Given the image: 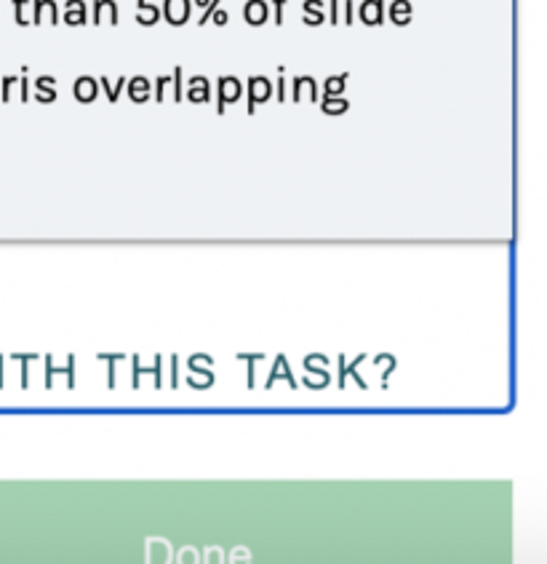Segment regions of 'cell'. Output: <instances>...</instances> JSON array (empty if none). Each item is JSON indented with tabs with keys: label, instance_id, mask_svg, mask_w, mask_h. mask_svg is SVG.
Listing matches in <instances>:
<instances>
[{
	"label": "cell",
	"instance_id": "cell-24",
	"mask_svg": "<svg viewBox=\"0 0 547 564\" xmlns=\"http://www.w3.org/2000/svg\"><path fill=\"white\" fill-rule=\"evenodd\" d=\"M198 6H204V9H206V6H209V0H198Z\"/></svg>",
	"mask_w": 547,
	"mask_h": 564
},
{
	"label": "cell",
	"instance_id": "cell-9",
	"mask_svg": "<svg viewBox=\"0 0 547 564\" xmlns=\"http://www.w3.org/2000/svg\"><path fill=\"white\" fill-rule=\"evenodd\" d=\"M86 3L84 0H67L65 6V22L67 24H84L86 22Z\"/></svg>",
	"mask_w": 547,
	"mask_h": 564
},
{
	"label": "cell",
	"instance_id": "cell-16",
	"mask_svg": "<svg viewBox=\"0 0 547 564\" xmlns=\"http://www.w3.org/2000/svg\"><path fill=\"white\" fill-rule=\"evenodd\" d=\"M305 22L307 24H320L324 22V14H320L318 0H305Z\"/></svg>",
	"mask_w": 547,
	"mask_h": 564
},
{
	"label": "cell",
	"instance_id": "cell-22",
	"mask_svg": "<svg viewBox=\"0 0 547 564\" xmlns=\"http://www.w3.org/2000/svg\"><path fill=\"white\" fill-rule=\"evenodd\" d=\"M168 84V78H166V75H161V78H158V99H163V86H166Z\"/></svg>",
	"mask_w": 547,
	"mask_h": 564
},
{
	"label": "cell",
	"instance_id": "cell-19",
	"mask_svg": "<svg viewBox=\"0 0 547 564\" xmlns=\"http://www.w3.org/2000/svg\"><path fill=\"white\" fill-rule=\"evenodd\" d=\"M204 560H209V562H222V560H228V556H225L222 551H217V549H214V551H209V554L204 556Z\"/></svg>",
	"mask_w": 547,
	"mask_h": 564
},
{
	"label": "cell",
	"instance_id": "cell-14",
	"mask_svg": "<svg viewBox=\"0 0 547 564\" xmlns=\"http://www.w3.org/2000/svg\"><path fill=\"white\" fill-rule=\"evenodd\" d=\"M52 86H54V80L48 78V75H43V78L37 80L35 89H37V99H41V102H54L56 91L52 89Z\"/></svg>",
	"mask_w": 547,
	"mask_h": 564
},
{
	"label": "cell",
	"instance_id": "cell-2",
	"mask_svg": "<svg viewBox=\"0 0 547 564\" xmlns=\"http://www.w3.org/2000/svg\"><path fill=\"white\" fill-rule=\"evenodd\" d=\"M241 91L243 86L238 78H232V75L219 78V99H222V102H219V110H222L225 102H238V99H241Z\"/></svg>",
	"mask_w": 547,
	"mask_h": 564
},
{
	"label": "cell",
	"instance_id": "cell-3",
	"mask_svg": "<svg viewBox=\"0 0 547 564\" xmlns=\"http://www.w3.org/2000/svg\"><path fill=\"white\" fill-rule=\"evenodd\" d=\"M270 94H273V86H270L267 78H254L249 80V97H251V105H249V112H254V105L256 102H267Z\"/></svg>",
	"mask_w": 547,
	"mask_h": 564
},
{
	"label": "cell",
	"instance_id": "cell-12",
	"mask_svg": "<svg viewBox=\"0 0 547 564\" xmlns=\"http://www.w3.org/2000/svg\"><path fill=\"white\" fill-rule=\"evenodd\" d=\"M129 97L134 99V102H147L150 99V80L147 78H134L129 84Z\"/></svg>",
	"mask_w": 547,
	"mask_h": 564
},
{
	"label": "cell",
	"instance_id": "cell-15",
	"mask_svg": "<svg viewBox=\"0 0 547 564\" xmlns=\"http://www.w3.org/2000/svg\"><path fill=\"white\" fill-rule=\"evenodd\" d=\"M161 11L155 9V6H147L144 0H140V14H136V22L140 24H155L158 22Z\"/></svg>",
	"mask_w": 547,
	"mask_h": 564
},
{
	"label": "cell",
	"instance_id": "cell-6",
	"mask_svg": "<svg viewBox=\"0 0 547 564\" xmlns=\"http://www.w3.org/2000/svg\"><path fill=\"white\" fill-rule=\"evenodd\" d=\"M94 22L116 24L118 22V6L112 3V0H97V6H94Z\"/></svg>",
	"mask_w": 547,
	"mask_h": 564
},
{
	"label": "cell",
	"instance_id": "cell-13",
	"mask_svg": "<svg viewBox=\"0 0 547 564\" xmlns=\"http://www.w3.org/2000/svg\"><path fill=\"white\" fill-rule=\"evenodd\" d=\"M348 108H350L348 99H342L339 94H326L324 112H329V116H337V112H344Z\"/></svg>",
	"mask_w": 547,
	"mask_h": 564
},
{
	"label": "cell",
	"instance_id": "cell-10",
	"mask_svg": "<svg viewBox=\"0 0 547 564\" xmlns=\"http://www.w3.org/2000/svg\"><path fill=\"white\" fill-rule=\"evenodd\" d=\"M387 14L395 24H408L412 22V3H408V0H395V3L390 6Z\"/></svg>",
	"mask_w": 547,
	"mask_h": 564
},
{
	"label": "cell",
	"instance_id": "cell-5",
	"mask_svg": "<svg viewBox=\"0 0 547 564\" xmlns=\"http://www.w3.org/2000/svg\"><path fill=\"white\" fill-rule=\"evenodd\" d=\"M267 14H270V6L265 0H249V3L243 6V17H247L249 24H265Z\"/></svg>",
	"mask_w": 547,
	"mask_h": 564
},
{
	"label": "cell",
	"instance_id": "cell-17",
	"mask_svg": "<svg viewBox=\"0 0 547 564\" xmlns=\"http://www.w3.org/2000/svg\"><path fill=\"white\" fill-rule=\"evenodd\" d=\"M344 89V75H331L329 80H326V94H342Z\"/></svg>",
	"mask_w": 547,
	"mask_h": 564
},
{
	"label": "cell",
	"instance_id": "cell-11",
	"mask_svg": "<svg viewBox=\"0 0 547 564\" xmlns=\"http://www.w3.org/2000/svg\"><path fill=\"white\" fill-rule=\"evenodd\" d=\"M168 543L161 541V538H150L147 541V560L150 562H166L168 560Z\"/></svg>",
	"mask_w": 547,
	"mask_h": 564
},
{
	"label": "cell",
	"instance_id": "cell-1",
	"mask_svg": "<svg viewBox=\"0 0 547 564\" xmlns=\"http://www.w3.org/2000/svg\"><path fill=\"white\" fill-rule=\"evenodd\" d=\"M163 17L172 24H185L190 19V0H163Z\"/></svg>",
	"mask_w": 547,
	"mask_h": 564
},
{
	"label": "cell",
	"instance_id": "cell-4",
	"mask_svg": "<svg viewBox=\"0 0 547 564\" xmlns=\"http://www.w3.org/2000/svg\"><path fill=\"white\" fill-rule=\"evenodd\" d=\"M97 91H99V84L94 78H89V75L78 78V80H75V86H73L75 99H78V102H86V105L97 99Z\"/></svg>",
	"mask_w": 547,
	"mask_h": 564
},
{
	"label": "cell",
	"instance_id": "cell-20",
	"mask_svg": "<svg viewBox=\"0 0 547 564\" xmlns=\"http://www.w3.org/2000/svg\"><path fill=\"white\" fill-rule=\"evenodd\" d=\"M214 14H217V17H214V22H217V24H225V22H228V11L219 9V11H214Z\"/></svg>",
	"mask_w": 547,
	"mask_h": 564
},
{
	"label": "cell",
	"instance_id": "cell-18",
	"mask_svg": "<svg viewBox=\"0 0 547 564\" xmlns=\"http://www.w3.org/2000/svg\"><path fill=\"white\" fill-rule=\"evenodd\" d=\"M177 560H179V562H198V554H195L193 549H185V551H179Z\"/></svg>",
	"mask_w": 547,
	"mask_h": 564
},
{
	"label": "cell",
	"instance_id": "cell-7",
	"mask_svg": "<svg viewBox=\"0 0 547 564\" xmlns=\"http://www.w3.org/2000/svg\"><path fill=\"white\" fill-rule=\"evenodd\" d=\"M209 80L200 78V75H195V78L190 80V86H187V97H190V102H206L209 99Z\"/></svg>",
	"mask_w": 547,
	"mask_h": 564
},
{
	"label": "cell",
	"instance_id": "cell-8",
	"mask_svg": "<svg viewBox=\"0 0 547 564\" xmlns=\"http://www.w3.org/2000/svg\"><path fill=\"white\" fill-rule=\"evenodd\" d=\"M361 19L367 24H380L385 19V9H382V0H367L361 6Z\"/></svg>",
	"mask_w": 547,
	"mask_h": 564
},
{
	"label": "cell",
	"instance_id": "cell-23",
	"mask_svg": "<svg viewBox=\"0 0 547 564\" xmlns=\"http://www.w3.org/2000/svg\"><path fill=\"white\" fill-rule=\"evenodd\" d=\"M177 99H182V70L177 67Z\"/></svg>",
	"mask_w": 547,
	"mask_h": 564
},
{
	"label": "cell",
	"instance_id": "cell-21",
	"mask_svg": "<svg viewBox=\"0 0 547 564\" xmlns=\"http://www.w3.org/2000/svg\"><path fill=\"white\" fill-rule=\"evenodd\" d=\"M230 560H251V554L249 551H232Z\"/></svg>",
	"mask_w": 547,
	"mask_h": 564
}]
</instances>
